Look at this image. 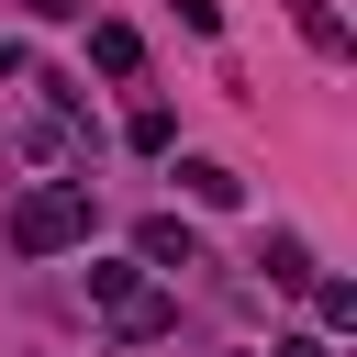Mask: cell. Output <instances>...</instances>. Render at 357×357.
I'll return each mask as SVG.
<instances>
[{"label":"cell","mask_w":357,"mask_h":357,"mask_svg":"<svg viewBox=\"0 0 357 357\" xmlns=\"http://www.w3.org/2000/svg\"><path fill=\"white\" fill-rule=\"evenodd\" d=\"M257 268H268V290H312V245L301 234H257Z\"/></svg>","instance_id":"6"},{"label":"cell","mask_w":357,"mask_h":357,"mask_svg":"<svg viewBox=\"0 0 357 357\" xmlns=\"http://www.w3.org/2000/svg\"><path fill=\"white\" fill-rule=\"evenodd\" d=\"M178 190H190L201 212H234V201H245V167H223V156H178Z\"/></svg>","instance_id":"3"},{"label":"cell","mask_w":357,"mask_h":357,"mask_svg":"<svg viewBox=\"0 0 357 357\" xmlns=\"http://www.w3.org/2000/svg\"><path fill=\"white\" fill-rule=\"evenodd\" d=\"M178 22L190 33H223V0H178Z\"/></svg>","instance_id":"11"},{"label":"cell","mask_w":357,"mask_h":357,"mask_svg":"<svg viewBox=\"0 0 357 357\" xmlns=\"http://www.w3.org/2000/svg\"><path fill=\"white\" fill-rule=\"evenodd\" d=\"M22 78H33V67H22V45L0 33V89H22Z\"/></svg>","instance_id":"13"},{"label":"cell","mask_w":357,"mask_h":357,"mask_svg":"<svg viewBox=\"0 0 357 357\" xmlns=\"http://www.w3.org/2000/svg\"><path fill=\"white\" fill-rule=\"evenodd\" d=\"M89 178H33L22 201H11V257H67V245H89Z\"/></svg>","instance_id":"1"},{"label":"cell","mask_w":357,"mask_h":357,"mask_svg":"<svg viewBox=\"0 0 357 357\" xmlns=\"http://www.w3.org/2000/svg\"><path fill=\"white\" fill-rule=\"evenodd\" d=\"M134 268H201V234H190L178 212H145V223H134Z\"/></svg>","instance_id":"2"},{"label":"cell","mask_w":357,"mask_h":357,"mask_svg":"<svg viewBox=\"0 0 357 357\" xmlns=\"http://www.w3.org/2000/svg\"><path fill=\"white\" fill-rule=\"evenodd\" d=\"M312 324L346 335V324H357V279H312Z\"/></svg>","instance_id":"9"},{"label":"cell","mask_w":357,"mask_h":357,"mask_svg":"<svg viewBox=\"0 0 357 357\" xmlns=\"http://www.w3.org/2000/svg\"><path fill=\"white\" fill-rule=\"evenodd\" d=\"M89 67H100V78H134V67H145V33H134V22H89Z\"/></svg>","instance_id":"5"},{"label":"cell","mask_w":357,"mask_h":357,"mask_svg":"<svg viewBox=\"0 0 357 357\" xmlns=\"http://www.w3.org/2000/svg\"><path fill=\"white\" fill-rule=\"evenodd\" d=\"M112 335H123V346H156V335H178V301H167V290H134V301L112 312Z\"/></svg>","instance_id":"4"},{"label":"cell","mask_w":357,"mask_h":357,"mask_svg":"<svg viewBox=\"0 0 357 357\" xmlns=\"http://www.w3.org/2000/svg\"><path fill=\"white\" fill-rule=\"evenodd\" d=\"M22 11H33V22H78L89 0H22Z\"/></svg>","instance_id":"12"},{"label":"cell","mask_w":357,"mask_h":357,"mask_svg":"<svg viewBox=\"0 0 357 357\" xmlns=\"http://www.w3.org/2000/svg\"><path fill=\"white\" fill-rule=\"evenodd\" d=\"M279 357H324V335H290V346H279Z\"/></svg>","instance_id":"14"},{"label":"cell","mask_w":357,"mask_h":357,"mask_svg":"<svg viewBox=\"0 0 357 357\" xmlns=\"http://www.w3.org/2000/svg\"><path fill=\"white\" fill-rule=\"evenodd\" d=\"M123 145H134V156H167V145H178V123H167V112H156V100H145V112H134V123H123Z\"/></svg>","instance_id":"10"},{"label":"cell","mask_w":357,"mask_h":357,"mask_svg":"<svg viewBox=\"0 0 357 357\" xmlns=\"http://www.w3.org/2000/svg\"><path fill=\"white\" fill-rule=\"evenodd\" d=\"M290 22H301V45H312V56H346V22H335V0H290Z\"/></svg>","instance_id":"8"},{"label":"cell","mask_w":357,"mask_h":357,"mask_svg":"<svg viewBox=\"0 0 357 357\" xmlns=\"http://www.w3.org/2000/svg\"><path fill=\"white\" fill-rule=\"evenodd\" d=\"M134 290H145V268H134V257H89V301H100V312H123Z\"/></svg>","instance_id":"7"}]
</instances>
